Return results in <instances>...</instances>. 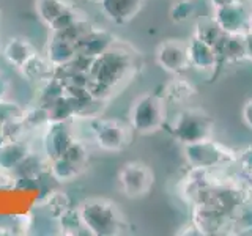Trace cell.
Returning a JSON list of instances; mask_svg holds the SVG:
<instances>
[{
    "instance_id": "4316f807",
    "label": "cell",
    "mask_w": 252,
    "mask_h": 236,
    "mask_svg": "<svg viewBox=\"0 0 252 236\" xmlns=\"http://www.w3.org/2000/svg\"><path fill=\"white\" fill-rule=\"evenodd\" d=\"M243 43H244V57H246V60L252 61V30H248L243 33Z\"/></svg>"
},
{
    "instance_id": "ac0fdd59",
    "label": "cell",
    "mask_w": 252,
    "mask_h": 236,
    "mask_svg": "<svg viewBox=\"0 0 252 236\" xmlns=\"http://www.w3.org/2000/svg\"><path fill=\"white\" fill-rule=\"evenodd\" d=\"M216 51L219 55V61L238 63L246 60V57H244L243 33H225L216 44Z\"/></svg>"
},
{
    "instance_id": "30bf717a",
    "label": "cell",
    "mask_w": 252,
    "mask_h": 236,
    "mask_svg": "<svg viewBox=\"0 0 252 236\" xmlns=\"http://www.w3.org/2000/svg\"><path fill=\"white\" fill-rule=\"evenodd\" d=\"M76 139L73 129H71L69 121H59V123H47V129L44 131L43 147L47 161L57 159L63 156L69 144Z\"/></svg>"
},
{
    "instance_id": "484cf974",
    "label": "cell",
    "mask_w": 252,
    "mask_h": 236,
    "mask_svg": "<svg viewBox=\"0 0 252 236\" xmlns=\"http://www.w3.org/2000/svg\"><path fill=\"white\" fill-rule=\"evenodd\" d=\"M47 208L52 212L55 217H60L63 212H65L69 206V200L65 194H52L49 195V200H47Z\"/></svg>"
},
{
    "instance_id": "d4e9b609",
    "label": "cell",
    "mask_w": 252,
    "mask_h": 236,
    "mask_svg": "<svg viewBox=\"0 0 252 236\" xmlns=\"http://www.w3.org/2000/svg\"><path fill=\"white\" fill-rule=\"evenodd\" d=\"M195 14L194 0H181L175 3L170 10V18L173 22H186Z\"/></svg>"
},
{
    "instance_id": "3957f363",
    "label": "cell",
    "mask_w": 252,
    "mask_h": 236,
    "mask_svg": "<svg viewBox=\"0 0 252 236\" xmlns=\"http://www.w3.org/2000/svg\"><path fill=\"white\" fill-rule=\"evenodd\" d=\"M167 121V102L155 93H144L134 99L128 114V124L139 134H153Z\"/></svg>"
},
{
    "instance_id": "9c48e42d",
    "label": "cell",
    "mask_w": 252,
    "mask_h": 236,
    "mask_svg": "<svg viewBox=\"0 0 252 236\" xmlns=\"http://www.w3.org/2000/svg\"><path fill=\"white\" fill-rule=\"evenodd\" d=\"M249 16L251 10L246 2H236L224 6L213 8L211 18L216 21L224 33H244L249 30Z\"/></svg>"
},
{
    "instance_id": "44dd1931",
    "label": "cell",
    "mask_w": 252,
    "mask_h": 236,
    "mask_svg": "<svg viewBox=\"0 0 252 236\" xmlns=\"http://www.w3.org/2000/svg\"><path fill=\"white\" fill-rule=\"evenodd\" d=\"M84 172L82 167L73 164L71 161H68L66 157H57V159L49 161V173L54 179L60 181V183H68V181L76 179L81 173Z\"/></svg>"
},
{
    "instance_id": "277c9868",
    "label": "cell",
    "mask_w": 252,
    "mask_h": 236,
    "mask_svg": "<svg viewBox=\"0 0 252 236\" xmlns=\"http://www.w3.org/2000/svg\"><path fill=\"white\" fill-rule=\"evenodd\" d=\"M173 139L181 145H191L197 142L213 139L215 134V120L202 109L186 107L173 117L170 124Z\"/></svg>"
},
{
    "instance_id": "2e32d148",
    "label": "cell",
    "mask_w": 252,
    "mask_h": 236,
    "mask_svg": "<svg viewBox=\"0 0 252 236\" xmlns=\"http://www.w3.org/2000/svg\"><path fill=\"white\" fill-rule=\"evenodd\" d=\"M2 140V139H0ZM27 144L19 140H2L0 142V170L13 172L26 159L29 154Z\"/></svg>"
},
{
    "instance_id": "7402d4cb",
    "label": "cell",
    "mask_w": 252,
    "mask_h": 236,
    "mask_svg": "<svg viewBox=\"0 0 252 236\" xmlns=\"http://www.w3.org/2000/svg\"><path fill=\"white\" fill-rule=\"evenodd\" d=\"M197 38L203 39V41L210 43L211 46H215L220 41V38H222L225 33L222 30H220V27L216 24V21L211 18V16H208V18H202L197 21L195 24V29H194V33Z\"/></svg>"
},
{
    "instance_id": "f1b7e54d",
    "label": "cell",
    "mask_w": 252,
    "mask_h": 236,
    "mask_svg": "<svg viewBox=\"0 0 252 236\" xmlns=\"http://www.w3.org/2000/svg\"><path fill=\"white\" fill-rule=\"evenodd\" d=\"M236 2H244V0H210V3L213 5V8L224 6V5H230V3H236Z\"/></svg>"
},
{
    "instance_id": "7c38bea8",
    "label": "cell",
    "mask_w": 252,
    "mask_h": 236,
    "mask_svg": "<svg viewBox=\"0 0 252 236\" xmlns=\"http://www.w3.org/2000/svg\"><path fill=\"white\" fill-rule=\"evenodd\" d=\"M144 3L145 0H99V11L107 21L125 26L140 13Z\"/></svg>"
},
{
    "instance_id": "5b68a950",
    "label": "cell",
    "mask_w": 252,
    "mask_h": 236,
    "mask_svg": "<svg viewBox=\"0 0 252 236\" xmlns=\"http://www.w3.org/2000/svg\"><path fill=\"white\" fill-rule=\"evenodd\" d=\"M186 162L194 170H211L235 161V153L225 145L207 139L191 145H183Z\"/></svg>"
},
{
    "instance_id": "ba28073f",
    "label": "cell",
    "mask_w": 252,
    "mask_h": 236,
    "mask_svg": "<svg viewBox=\"0 0 252 236\" xmlns=\"http://www.w3.org/2000/svg\"><path fill=\"white\" fill-rule=\"evenodd\" d=\"M155 57L159 68L172 76L185 74L188 69H191L188 43L183 39H165L158 46Z\"/></svg>"
},
{
    "instance_id": "e0dca14e",
    "label": "cell",
    "mask_w": 252,
    "mask_h": 236,
    "mask_svg": "<svg viewBox=\"0 0 252 236\" xmlns=\"http://www.w3.org/2000/svg\"><path fill=\"white\" fill-rule=\"evenodd\" d=\"M195 96V87L188 81L183 74L173 76V79L165 84L162 98L165 102H172V104H186Z\"/></svg>"
},
{
    "instance_id": "9a60e30c",
    "label": "cell",
    "mask_w": 252,
    "mask_h": 236,
    "mask_svg": "<svg viewBox=\"0 0 252 236\" xmlns=\"http://www.w3.org/2000/svg\"><path fill=\"white\" fill-rule=\"evenodd\" d=\"M35 54L36 51H35V47L32 46V43L29 39L21 38V36L10 38L2 47L3 59L16 69H21L29 61V59L33 57Z\"/></svg>"
},
{
    "instance_id": "83f0119b",
    "label": "cell",
    "mask_w": 252,
    "mask_h": 236,
    "mask_svg": "<svg viewBox=\"0 0 252 236\" xmlns=\"http://www.w3.org/2000/svg\"><path fill=\"white\" fill-rule=\"evenodd\" d=\"M243 121L252 129V99H249L243 107Z\"/></svg>"
},
{
    "instance_id": "7a4b0ae2",
    "label": "cell",
    "mask_w": 252,
    "mask_h": 236,
    "mask_svg": "<svg viewBox=\"0 0 252 236\" xmlns=\"http://www.w3.org/2000/svg\"><path fill=\"white\" fill-rule=\"evenodd\" d=\"M87 233L114 236L125 230V217L117 203L107 199H87L77 206Z\"/></svg>"
},
{
    "instance_id": "5bb4252c",
    "label": "cell",
    "mask_w": 252,
    "mask_h": 236,
    "mask_svg": "<svg viewBox=\"0 0 252 236\" xmlns=\"http://www.w3.org/2000/svg\"><path fill=\"white\" fill-rule=\"evenodd\" d=\"M77 49L76 44L69 39L63 38L57 33H51L49 41L46 46V57L54 68H62L69 65L76 59Z\"/></svg>"
},
{
    "instance_id": "f546056e",
    "label": "cell",
    "mask_w": 252,
    "mask_h": 236,
    "mask_svg": "<svg viewBox=\"0 0 252 236\" xmlns=\"http://www.w3.org/2000/svg\"><path fill=\"white\" fill-rule=\"evenodd\" d=\"M249 30H252V10H251V16H249Z\"/></svg>"
},
{
    "instance_id": "4fadbf2b",
    "label": "cell",
    "mask_w": 252,
    "mask_h": 236,
    "mask_svg": "<svg viewBox=\"0 0 252 236\" xmlns=\"http://www.w3.org/2000/svg\"><path fill=\"white\" fill-rule=\"evenodd\" d=\"M114 44H115V36L110 31L93 26L76 43V49L77 54L85 55L89 59H96L101 54H104L107 49H110Z\"/></svg>"
},
{
    "instance_id": "ffe728a7",
    "label": "cell",
    "mask_w": 252,
    "mask_h": 236,
    "mask_svg": "<svg viewBox=\"0 0 252 236\" xmlns=\"http://www.w3.org/2000/svg\"><path fill=\"white\" fill-rule=\"evenodd\" d=\"M73 6L74 5L69 0H35V11L38 14V19L47 27Z\"/></svg>"
},
{
    "instance_id": "8992f818",
    "label": "cell",
    "mask_w": 252,
    "mask_h": 236,
    "mask_svg": "<svg viewBox=\"0 0 252 236\" xmlns=\"http://www.w3.org/2000/svg\"><path fill=\"white\" fill-rule=\"evenodd\" d=\"M131 126L120 120H109V118H94L93 121V140L102 151L115 153L122 151L129 145Z\"/></svg>"
},
{
    "instance_id": "52a82bcc",
    "label": "cell",
    "mask_w": 252,
    "mask_h": 236,
    "mask_svg": "<svg viewBox=\"0 0 252 236\" xmlns=\"http://www.w3.org/2000/svg\"><path fill=\"white\" fill-rule=\"evenodd\" d=\"M118 186L120 191L129 199H140L150 192L153 186V172L147 164L131 161L122 165L118 170Z\"/></svg>"
},
{
    "instance_id": "4dcf8cb0",
    "label": "cell",
    "mask_w": 252,
    "mask_h": 236,
    "mask_svg": "<svg viewBox=\"0 0 252 236\" xmlns=\"http://www.w3.org/2000/svg\"><path fill=\"white\" fill-rule=\"evenodd\" d=\"M96 2H99V0H96Z\"/></svg>"
},
{
    "instance_id": "6da1fadb",
    "label": "cell",
    "mask_w": 252,
    "mask_h": 236,
    "mask_svg": "<svg viewBox=\"0 0 252 236\" xmlns=\"http://www.w3.org/2000/svg\"><path fill=\"white\" fill-rule=\"evenodd\" d=\"M132 69V55L114 44L99 57L93 59L89 71L87 90L93 98L107 101Z\"/></svg>"
},
{
    "instance_id": "cb8c5ba5",
    "label": "cell",
    "mask_w": 252,
    "mask_h": 236,
    "mask_svg": "<svg viewBox=\"0 0 252 236\" xmlns=\"http://www.w3.org/2000/svg\"><path fill=\"white\" fill-rule=\"evenodd\" d=\"M60 220V228L63 233L66 235H77L81 230H85L84 225H82V220L81 216H79V211L77 208H68L63 214L59 217Z\"/></svg>"
},
{
    "instance_id": "603a6c76",
    "label": "cell",
    "mask_w": 252,
    "mask_h": 236,
    "mask_svg": "<svg viewBox=\"0 0 252 236\" xmlns=\"http://www.w3.org/2000/svg\"><path fill=\"white\" fill-rule=\"evenodd\" d=\"M63 157H66L68 161H71L73 164L79 165V167L85 169L87 162H89V149H87V145L82 140H79L77 137L71 142L69 147L66 148Z\"/></svg>"
},
{
    "instance_id": "8fae6325",
    "label": "cell",
    "mask_w": 252,
    "mask_h": 236,
    "mask_svg": "<svg viewBox=\"0 0 252 236\" xmlns=\"http://www.w3.org/2000/svg\"><path fill=\"white\" fill-rule=\"evenodd\" d=\"M186 43H188V55H189L191 68L203 74L215 73L220 63L216 47L207 41H203L200 38H197L195 35H192Z\"/></svg>"
},
{
    "instance_id": "d6986e66",
    "label": "cell",
    "mask_w": 252,
    "mask_h": 236,
    "mask_svg": "<svg viewBox=\"0 0 252 236\" xmlns=\"http://www.w3.org/2000/svg\"><path fill=\"white\" fill-rule=\"evenodd\" d=\"M54 69L55 68L51 65V61L47 60L46 55H39L36 52L33 57H30L26 65L21 68V73L24 74V77H26L27 81L39 85L54 76Z\"/></svg>"
}]
</instances>
